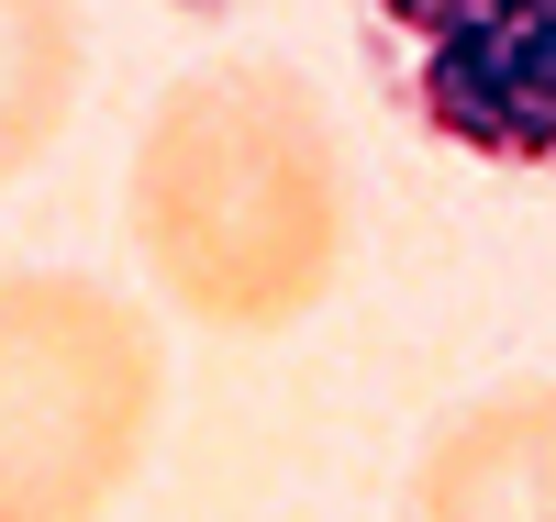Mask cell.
I'll list each match as a JSON object with an SVG mask.
<instances>
[{"label":"cell","mask_w":556,"mask_h":522,"mask_svg":"<svg viewBox=\"0 0 556 522\" xmlns=\"http://www.w3.org/2000/svg\"><path fill=\"white\" fill-rule=\"evenodd\" d=\"M167 422V334L78 267L0 278V522H112Z\"/></svg>","instance_id":"7a4b0ae2"},{"label":"cell","mask_w":556,"mask_h":522,"mask_svg":"<svg viewBox=\"0 0 556 522\" xmlns=\"http://www.w3.org/2000/svg\"><path fill=\"white\" fill-rule=\"evenodd\" d=\"M78 78H89L78 0H0V189L56 156V133L78 123Z\"/></svg>","instance_id":"5b68a950"},{"label":"cell","mask_w":556,"mask_h":522,"mask_svg":"<svg viewBox=\"0 0 556 522\" xmlns=\"http://www.w3.org/2000/svg\"><path fill=\"white\" fill-rule=\"evenodd\" d=\"M356 56L434 156L556 189V0H356Z\"/></svg>","instance_id":"3957f363"},{"label":"cell","mask_w":556,"mask_h":522,"mask_svg":"<svg viewBox=\"0 0 556 522\" xmlns=\"http://www.w3.org/2000/svg\"><path fill=\"white\" fill-rule=\"evenodd\" d=\"M156 301L201 334H290L356 267V156L334 101L278 56H212L156 89L123 167Z\"/></svg>","instance_id":"6da1fadb"},{"label":"cell","mask_w":556,"mask_h":522,"mask_svg":"<svg viewBox=\"0 0 556 522\" xmlns=\"http://www.w3.org/2000/svg\"><path fill=\"white\" fill-rule=\"evenodd\" d=\"M412 522H556V378L468 400L412 456Z\"/></svg>","instance_id":"277c9868"}]
</instances>
